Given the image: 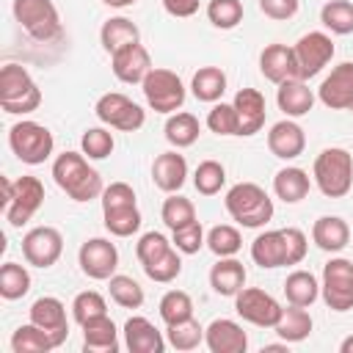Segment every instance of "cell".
Instances as JSON below:
<instances>
[{"mask_svg":"<svg viewBox=\"0 0 353 353\" xmlns=\"http://www.w3.org/2000/svg\"><path fill=\"white\" fill-rule=\"evenodd\" d=\"M185 179H188V160H185V154H179V149H171V152H163L154 157L152 182L163 193H179Z\"/></svg>","mask_w":353,"mask_h":353,"instance_id":"obj_23","label":"cell"},{"mask_svg":"<svg viewBox=\"0 0 353 353\" xmlns=\"http://www.w3.org/2000/svg\"><path fill=\"white\" fill-rule=\"evenodd\" d=\"M320 295L331 312L353 309V262L345 256H334L323 268Z\"/></svg>","mask_w":353,"mask_h":353,"instance_id":"obj_11","label":"cell"},{"mask_svg":"<svg viewBox=\"0 0 353 353\" xmlns=\"http://www.w3.org/2000/svg\"><path fill=\"white\" fill-rule=\"evenodd\" d=\"M41 105V91L30 72L19 63H6L0 69V108L8 116H25L39 110Z\"/></svg>","mask_w":353,"mask_h":353,"instance_id":"obj_6","label":"cell"},{"mask_svg":"<svg viewBox=\"0 0 353 353\" xmlns=\"http://www.w3.org/2000/svg\"><path fill=\"white\" fill-rule=\"evenodd\" d=\"M160 218L174 232V229H182V226H188V223L196 221V207H193L190 199H185L179 193H168V199L160 207Z\"/></svg>","mask_w":353,"mask_h":353,"instance_id":"obj_41","label":"cell"},{"mask_svg":"<svg viewBox=\"0 0 353 353\" xmlns=\"http://www.w3.org/2000/svg\"><path fill=\"white\" fill-rule=\"evenodd\" d=\"M102 314H108V303H105V298L97 290H85V292H77L74 295V301H72V317H74V323L85 325L88 320L102 317Z\"/></svg>","mask_w":353,"mask_h":353,"instance_id":"obj_46","label":"cell"},{"mask_svg":"<svg viewBox=\"0 0 353 353\" xmlns=\"http://www.w3.org/2000/svg\"><path fill=\"white\" fill-rule=\"evenodd\" d=\"M52 179L72 201H91L99 199L105 185L97 168L88 165L83 152H63L52 160Z\"/></svg>","mask_w":353,"mask_h":353,"instance_id":"obj_2","label":"cell"},{"mask_svg":"<svg viewBox=\"0 0 353 353\" xmlns=\"http://www.w3.org/2000/svg\"><path fill=\"white\" fill-rule=\"evenodd\" d=\"M207 19L221 30H232L243 22V3L240 0H210Z\"/></svg>","mask_w":353,"mask_h":353,"instance_id":"obj_45","label":"cell"},{"mask_svg":"<svg viewBox=\"0 0 353 353\" xmlns=\"http://www.w3.org/2000/svg\"><path fill=\"white\" fill-rule=\"evenodd\" d=\"M124 345H127V350L130 353H163L165 350V336L154 328V323L152 320H146V317H141V314H135V317H130L127 323H124Z\"/></svg>","mask_w":353,"mask_h":353,"instance_id":"obj_24","label":"cell"},{"mask_svg":"<svg viewBox=\"0 0 353 353\" xmlns=\"http://www.w3.org/2000/svg\"><path fill=\"white\" fill-rule=\"evenodd\" d=\"M317 99L331 110L353 108V61H345L331 69V74L317 88Z\"/></svg>","mask_w":353,"mask_h":353,"instance_id":"obj_17","label":"cell"},{"mask_svg":"<svg viewBox=\"0 0 353 353\" xmlns=\"http://www.w3.org/2000/svg\"><path fill=\"white\" fill-rule=\"evenodd\" d=\"M141 88H143L146 105H149L154 113H168V116H171V113H176V110L185 105V83H182L179 74L171 72V69L154 66V69L143 77Z\"/></svg>","mask_w":353,"mask_h":353,"instance_id":"obj_10","label":"cell"},{"mask_svg":"<svg viewBox=\"0 0 353 353\" xmlns=\"http://www.w3.org/2000/svg\"><path fill=\"white\" fill-rule=\"evenodd\" d=\"M108 292H110V301L119 303L121 309H141L143 306V287L132 276L113 273L108 279Z\"/></svg>","mask_w":353,"mask_h":353,"instance_id":"obj_37","label":"cell"},{"mask_svg":"<svg viewBox=\"0 0 353 353\" xmlns=\"http://www.w3.org/2000/svg\"><path fill=\"white\" fill-rule=\"evenodd\" d=\"M77 262H80V270L94 279V281H108L116 268H119V251L110 240L105 237H91L80 245L77 251Z\"/></svg>","mask_w":353,"mask_h":353,"instance_id":"obj_16","label":"cell"},{"mask_svg":"<svg viewBox=\"0 0 353 353\" xmlns=\"http://www.w3.org/2000/svg\"><path fill=\"white\" fill-rule=\"evenodd\" d=\"M204 345L210 353H245L248 336L240 323L229 317H218L204 328Z\"/></svg>","mask_w":353,"mask_h":353,"instance_id":"obj_20","label":"cell"},{"mask_svg":"<svg viewBox=\"0 0 353 353\" xmlns=\"http://www.w3.org/2000/svg\"><path fill=\"white\" fill-rule=\"evenodd\" d=\"M226 212L245 229H259L273 218V199L256 182H237L226 190Z\"/></svg>","mask_w":353,"mask_h":353,"instance_id":"obj_5","label":"cell"},{"mask_svg":"<svg viewBox=\"0 0 353 353\" xmlns=\"http://www.w3.org/2000/svg\"><path fill=\"white\" fill-rule=\"evenodd\" d=\"M268 149L279 160H295V157H301L303 149H306V135H303L301 124L292 121V119L276 121L270 127V132H268Z\"/></svg>","mask_w":353,"mask_h":353,"instance_id":"obj_22","label":"cell"},{"mask_svg":"<svg viewBox=\"0 0 353 353\" xmlns=\"http://www.w3.org/2000/svg\"><path fill=\"white\" fill-rule=\"evenodd\" d=\"M99 199H102L105 229L113 237H132L141 229V210L135 201V190L127 182H110Z\"/></svg>","mask_w":353,"mask_h":353,"instance_id":"obj_3","label":"cell"},{"mask_svg":"<svg viewBox=\"0 0 353 353\" xmlns=\"http://www.w3.org/2000/svg\"><path fill=\"white\" fill-rule=\"evenodd\" d=\"M94 113L105 127H113V130H121V132H138L146 121L143 108L138 102H132L127 94H119V91L102 94L94 105Z\"/></svg>","mask_w":353,"mask_h":353,"instance_id":"obj_12","label":"cell"},{"mask_svg":"<svg viewBox=\"0 0 353 353\" xmlns=\"http://www.w3.org/2000/svg\"><path fill=\"white\" fill-rule=\"evenodd\" d=\"M174 248V243L163 234V232H143L138 237V245H135V256L141 265H149L154 259H160L163 254H168Z\"/></svg>","mask_w":353,"mask_h":353,"instance_id":"obj_49","label":"cell"},{"mask_svg":"<svg viewBox=\"0 0 353 353\" xmlns=\"http://www.w3.org/2000/svg\"><path fill=\"white\" fill-rule=\"evenodd\" d=\"M14 19L36 41H52L63 30L52 0H14Z\"/></svg>","mask_w":353,"mask_h":353,"instance_id":"obj_9","label":"cell"},{"mask_svg":"<svg viewBox=\"0 0 353 353\" xmlns=\"http://www.w3.org/2000/svg\"><path fill=\"white\" fill-rule=\"evenodd\" d=\"M165 342L174 350H196L204 342V328L196 317H188L182 323H171L165 328Z\"/></svg>","mask_w":353,"mask_h":353,"instance_id":"obj_40","label":"cell"},{"mask_svg":"<svg viewBox=\"0 0 353 353\" xmlns=\"http://www.w3.org/2000/svg\"><path fill=\"white\" fill-rule=\"evenodd\" d=\"M210 287L223 298H234L245 287L243 262H237L234 256H218V262L210 270Z\"/></svg>","mask_w":353,"mask_h":353,"instance_id":"obj_28","label":"cell"},{"mask_svg":"<svg viewBox=\"0 0 353 353\" xmlns=\"http://www.w3.org/2000/svg\"><path fill=\"white\" fill-rule=\"evenodd\" d=\"M234 110H237V124H240V130H237V135H243V138H251V135H256L262 127H265V113H268V108H265V97H262V91H256V88H240L237 94H234Z\"/></svg>","mask_w":353,"mask_h":353,"instance_id":"obj_21","label":"cell"},{"mask_svg":"<svg viewBox=\"0 0 353 353\" xmlns=\"http://www.w3.org/2000/svg\"><path fill=\"white\" fill-rule=\"evenodd\" d=\"M199 132H201V124L193 113H185V110H176L168 116L165 121V141L174 146V149H188L199 141Z\"/></svg>","mask_w":353,"mask_h":353,"instance_id":"obj_33","label":"cell"},{"mask_svg":"<svg viewBox=\"0 0 353 353\" xmlns=\"http://www.w3.org/2000/svg\"><path fill=\"white\" fill-rule=\"evenodd\" d=\"M234 312L251 323V325H259V328H273L284 312V306L265 290L259 287H243L237 295H234Z\"/></svg>","mask_w":353,"mask_h":353,"instance_id":"obj_14","label":"cell"},{"mask_svg":"<svg viewBox=\"0 0 353 353\" xmlns=\"http://www.w3.org/2000/svg\"><path fill=\"white\" fill-rule=\"evenodd\" d=\"M143 268V273L152 279V281H157V284H171L179 273H182V256H179V251H176V245L168 251V254H163L160 259H154V262H149V265H141Z\"/></svg>","mask_w":353,"mask_h":353,"instance_id":"obj_47","label":"cell"},{"mask_svg":"<svg viewBox=\"0 0 353 353\" xmlns=\"http://www.w3.org/2000/svg\"><path fill=\"white\" fill-rule=\"evenodd\" d=\"M105 6H110V8H127V6H132L135 0H102Z\"/></svg>","mask_w":353,"mask_h":353,"instance_id":"obj_55","label":"cell"},{"mask_svg":"<svg viewBox=\"0 0 353 353\" xmlns=\"http://www.w3.org/2000/svg\"><path fill=\"white\" fill-rule=\"evenodd\" d=\"M207 248L215 254V256H234L240 248H243V237L234 226L229 223H218L207 232Z\"/></svg>","mask_w":353,"mask_h":353,"instance_id":"obj_43","label":"cell"},{"mask_svg":"<svg viewBox=\"0 0 353 353\" xmlns=\"http://www.w3.org/2000/svg\"><path fill=\"white\" fill-rule=\"evenodd\" d=\"M223 182H226V168H223L218 160H201V163L196 165V171H193V185H196V190H199L201 196H215V193H221Z\"/></svg>","mask_w":353,"mask_h":353,"instance_id":"obj_42","label":"cell"},{"mask_svg":"<svg viewBox=\"0 0 353 353\" xmlns=\"http://www.w3.org/2000/svg\"><path fill=\"white\" fill-rule=\"evenodd\" d=\"M44 204V185L39 176H19V179H3V215L6 221L19 229L25 226Z\"/></svg>","mask_w":353,"mask_h":353,"instance_id":"obj_7","label":"cell"},{"mask_svg":"<svg viewBox=\"0 0 353 353\" xmlns=\"http://www.w3.org/2000/svg\"><path fill=\"white\" fill-rule=\"evenodd\" d=\"M276 102H279V110L287 116V119H301L312 110L314 105V91L306 85V80H284L276 91Z\"/></svg>","mask_w":353,"mask_h":353,"instance_id":"obj_26","label":"cell"},{"mask_svg":"<svg viewBox=\"0 0 353 353\" xmlns=\"http://www.w3.org/2000/svg\"><path fill=\"white\" fill-rule=\"evenodd\" d=\"M30 323H36L39 328H44L55 342L58 347L66 342L69 336V320H66V306L52 298V295H44V298H36L33 306H30Z\"/></svg>","mask_w":353,"mask_h":353,"instance_id":"obj_19","label":"cell"},{"mask_svg":"<svg viewBox=\"0 0 353 353\" xmlns=\"http://www.w3.org/2000/svg\"><path fill=\"white\" fill-rule=\"evenodd\" d=\"M190 91L199 102H218L226 91V74L218 66H201L193 80H190Z\"/></svg>","mask_w":353,"mask_h":353,"instance_id":"obj_36","label":"cell"},{"mask_svg":"<svg viewBox=\"0 0 353 353\" xmlns=\"http://www.w3.org/2000/svg\"><path fill=\"white\" fill-rule=\"evenodd\" d=\"M160 317L165 325L171 323H182L188 317H193V301L185 290H168L163 298H160Z\"/></svg>","mask_w":353,"mask_h":353,"instance_id":"obj_44","label":"cell"},{"mask_svg":"<svg viewBox=\"0 0 353 353\" xmlns=\"http://www.w3.org/2000/svg\"><path fill=\"white\" fill-rule=\"evenodd\" d=\"M110 69H113L116 80H121L127 85H135V83H143V77L154 66H152L149 50L141 41H135V44H130V47H124V50L110 55Z\"/></svg>","mask_w":353,"mask_h":353,"instance_id":"obj_18","label":"cell"},{"mask_svg":"<svg viewBox=\"0 0 353 353\" xmlns=\"http://www.w3.org/2000/svg\"><path fill=\"white\" fill-rule=\"evenodd\" d=\"M292 55H295L298 77L301 80H309V77L320 74L331 63V58H334V41L323 30H309V33H303L292 44Z\"/></svg>","mask_w":353,"mask_h":353,"instance_id":"obj_13","label":"cell"},{"mask_svg":"<svg viewBox=\"0 0 353 353\" xmlns=\"http://www.w3.org/2000/svg\"><path fill=\"white\" fill-rule=\"evenodd\" d=\"M80 328H83V347L88 353H116L119 350V328L108 314L94 317Z\"/></svg>","mask_w":353,"mask_h":353,"instance_id":"obj_29","label":"cell"},{"mask_svg":"<svg viewBox=\"0 0 353 353\" xmlns=\"http://www.w3.org/2000/svg\"><path fill=\"white\" fill-rule=\"evenodd\" d=\"M163 8L176 17V19H185V17H193L199 11V0H163Z\"/></svg>","mask_w":353,"mask_h":353,"instance_id":"obj_53","label":"cell"},{"mask_svg":"<svg viewBox=\"0 0 353 353\" xmlns=\"http://www.w3.org/2000/svg\"><path fill=\"white\" fill-rule=\"evenodd\" d=\"M339 353H353V334L339 342Z\"/></svg>","mask_w":353,"mask_h":353,"instance_id":"obj_54","label":"cell"},{"mask_svg":"<svg viewBox=\"0 0 353 353\" xmlns=\"http://www.w3.org/2000/svg\"><path fill=\"white\" fill-rule=\"evenodd\" d=\"M8 146L17 154V160H22L28 165H41L52 154L55 138H52V132L44 124L25 119V121L11 124V130H8Z\"/></svg>","mask_w":353,"mask_h":353,"instance_id":"obj_8","label":"cell"},{"mask_svg":"<svg viewBox=\"0 0 353 353\" xmlns=\"http://www.w3.org/2000/svg\"><path fill=\"white\" fill-rule=\"evenodd\" d=\"M207 127H210L215 135H237L240 124H237V110H234V105L215 102L212 110L207 113Z\"/></svg>","mask_w":353,"mask_h":353,"instance_id":"obj_50","label":"cell"},{"mask_svg":"<svg viewBox=\"0 0 353 353\" xmlns=\"http://www.w3.org/2000/svg\"><path fill=\"white\" fill-rule=\"evenodd\" d=\"M63 254V237L55 226H33L22 237V256L33 268H52Z\"/></svg>","mask_w":353,"mask_h":353,"instance_id":"obj_15","label":"cell"},{"mask_svg":"<svg viewBox=\"0 0 353 353\" xmlns=\"http://www.w3.org/2000/svg\"><path fill=\"white\" fill-rule=\"evenodd\" d=\"M113 146H116V141L105 127H88L80 138V149L88 160H105L113 152Z\"/></svg>","mask_w":353,"mask_h":353,"instance_id":"obj_48","label":"cell"},{"mask_svg":"<svg viewBox=\"0 0 353 353\" xmlns=\"http://www.w3.org/2000/svg\"><path fill=\"white\" fill-rule=\"evenodd\" d=\"M30 290V273L19 262H6L0 268V295L6 301H19Z\"/></svg>","mask_w":353,"mask_h":353,"instance_id":"obj_39","label":"cell"},{"mask_svg":"<svg viewBox=\"0 0 353 353\" xmlns=\"http://www.w3.org/2000/svg\"><path fill=\"white\" fill-rule=\"evenodd\" d=\"M314 185L328 199H342L353 188V154L342 146H328L314 157Z\"/></svg>","mask_w":353,"mask_h":353,"instance_id":"obj_4","label":"cell"},{"mask_svg":"<svg viewBox=\"0 0 353 353\" xmlns=\"http://www.w3.org/2000/svg\"><path fill=\"white\" fill-rule=\"evenodd\" d=\"M320 22L325 30H331L336 36L353 33V3L350 0H328L320 8Z\"/></svg>","mask_w":353,"mask_h":353,"instance_id":"obj_38","label":"cell"},{"mask_svg":"<svg viewBox=\"0 0 353 353\" xmlns=\"http://www.w3.org/2000/svg\"><path fill=\"white\" fill-rule=\"evenodd\" d=\"M312 325L314 323H312V314L306 312V306L290 303V306H284V312H281L279 323L273 325V331L281 336V342L295 345V342H303L312 334Z\"/></svg>","mask_w":353,"mask_h":353,"instance_id":"obj_31","label":"cell"},{"mask_svg":"<svg viewBox=\"0 0 353 353\" xmlns=\"http://www.w3.org/2000/svg\"><path fill=\"white\" fill-rule=\"evenodd\" d=\"M309 188H312L309 174L298 165H287V168L276 171V176H273V193L284 204H298L301 199L309 196Z\"/></svg>","mask_w":353,"mask_h":353,"instance_id":"obj_30","label":"cell"},{"mask_svg":"<svg viewBox=\"0 0 353 353\" xmlns=\"http://www.w3.org/2000/svg\"><path fill=\"white\" fill-rule=\"evenodd\" d=\"M309 240L301 229L287 226V229H270L254 237L251 243V259L259 268H287V265H301L306 256Z\"/></svg>","mask_w":353,"mask_h":353,"instance_id":"obj_1","label":"cell"},{"mask_svg":"<svg viewBox=\"0 0 353 353\" xmlns=\"http://www.w3.org/2000/svg\"><path fill=\"white\" fill-rule=\"evenodd\" d=\"M171 243L176 245L179 254H199L201 245L207 243V234H204L201 223L193 221V223H188V226H182V229H174V232H171Z\"/></svg>","mask_w":353,"mask_h":353,"instance_id":"obj_51","label":"cell"},{"mask_svg":"<svg viewBox=\"0 0 353 353\" xmlns=\"http://www.w3.org/2000/svg\"><path fill=\"white\" fill-rule=\"evenodd\" d=\"M284 295H287V303L309 309L317 301V295H320V281L309 270H292L284 279Z\"/></svg>","mask_w":353,"mask_h":353,"instance_id":"obj_35","label":"cell"},{"mask_svg":"<svg viewBox=\"0 0 353 353\" xmlns=\"http://www.w3.org/2000/svg\"><path fill=\"white\" fill-rule=\"evenodd\" d=\"M55 347H58V342L44 328H39L36 323H25L11 334V350L14 353H50Z\"/></svg>","mask_w":353,"mask_h":353,"instance_id":"obj_34","label":"cell"},{"mask_svg":"<svg viewBox=\"0 0 353 353\" xmlns=\"http://www.w3.org/2000/svg\"><path fill=\"white\" fill-rule=\"evenodd\" d=\"M259 72L265 80L281 85L284 80H292L298 77V66H295V55H292V47L287 44H268L262 52H259ZM301 80V77H298Z\"/></svg>","mask_w":353,"mask_h":353,"instance_id":"obj_25","label":"cell"},{"mask_svg":"<svg viewBox=\"0 0 353 353\" xmlns=\"http://www.w3.org/2000/svg\"><path fill=\"white\" fill-rule=\"evenodd\" d=\"M99 41H102L105 52L113 55V52H119V50H124V47L141 41V30H138V25H135L132 19H127V17H110V19L102 25V30H99Z\"/></svg>","mask_w":353,"mask_h":353,"instance_id":"obj_32","label":"cell"},{"mask_svg":"<svg viewBox=\"0 0 353 353\" xmlns=\"http://www.w3.org/2000/svg\"><path fill=\"white\" fill-rule=\"evenodd\" d=\"M350 226L339 218V215H323L314 221L312 226V243L320 248V251H328V254H336L342 251L347 243H350Z\"/></svg>","mask_w":353,"mask_h":353,"instance_id":"obj_27","label":"cell"},{"mask_svg":"<svg viewBox=\"0 0 353 353\" xmlns=\"http://www.w3.org/2000/svg\"><path fill=\"white\" fill-rule=\"evenodd\" d=\"M298 6H301V0H259V11L276 22L292 19L298 14Z\"/></svg>","mask_w":353,"mask_h":353,"instance_id":"obj_52","label":"cell"},{"mask_svg":"<svg viewBox=\"0 0 353 353\" xmlns=\"http://www.w3.org/2000/svg\"><path fill=\"white\" fill-rule=\"evenodd\" d=\"M350 110H353V108H350Z\"/></svg>","mask_w":353,"mask_h":353,"instance_id":"obj_56","label":"cell"}]
</instances>
